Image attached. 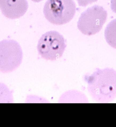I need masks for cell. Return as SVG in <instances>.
<instances>
[{
	"label": "cell",
	"instance_id": "cell-1",
	"mask_svg": "<svg viewBox=\"0 0 116 127\" xmlns=\"http://www.w3.org/2000/svg\"><path fill=\"white\" fill-rule=\"evenodd\" d=\"M86 79L88 91L94 100L100 103H108L116 98V71L115 69L96 68Z\"/></svg>",
	"mask_w": 116,
	"mask_h": 127
},
{
	"label": "cell",
	"instance_id": "cell-2",
	"mask_svg": "<svg viewBox=\"0 0 116 127\" xmlns=\"http://www.w3.org/2000/svg\"><path fill=\"white\" fill-rule=\"evenodd\" d=\"M76 5L74 0H48L43 12L49 22L56 25L69 23L76 13Z\"/></svg>",
	"mask_w": 116,
	"mask_h": 127
},
{
	"label": "cell",
	"instance_id": "cell-3",
	"mask_svg": "<svg viewBox=\"0 0 116 127\" xmlns=\"http://www.w3.org/2000/svg\"><path fill=\"white\" fill-rule=\"evenodd\" d=\"M66 47L63 35L58 32L51 31L41 36L38 42L37 49L42 58L55 61L62 57Z\"/></svg>",
	"mask_w": 116,
	"mask_h": 127
},
{
	"label": "cell",
	"instance_id": "cell-4",
	"mask_svg": "<svg viewBox=\"0 0 116 127\" xmlns=\"http://www.w3.org/2000/svg\"><path fill=\"white\" fill-rule=\"evenodd\" d=\"M23 52L16 41L4 40L0 42V72L11 73L22 64Z\"/></svg>",
	"mask_w": 116,
	"mask_h": 127
},
{
	"label": "cell",
	"instance_id": "cell-5",
	"mask_svg": "<svg viewBox=\"0 0 116 127\" xmlns=\"http://www.w3.org/2000/svg\"><path fill=\"white\" fill-rule=\"evenodd\" d=\"M107 18L106 10L102 6L94 5L81 14L77 22L78 28L84 35H94L102 28Z\"/></svg>",
	"mask_w": 116,
	"mask_h": 127
},
{
	"label": "cell",
	"instance_id": "cell-6",
	"mask_svg": "<svg viewBox=\"0 0 116 127\" xmlns=\"http://www.w3.org/2000/svg\"><path fill=\"white\" fill-rule=\"evenodd\" d=\"M27 0H0V9L4 16L18 19L26 13L28 8Z\"/></svg>",
	"mask_w": 116,
	"mask_h": 127
},
{
	"label": "cell",
	"instance_id": "cell-7",
	"mask_svg": "<svg viewBox=\"0 0 116 127\" xmlns=\"http://www.w3.org/2000/svg\"><path fill=\"white\" fill-rule=\"evenodd\" d=\"M104 34L107 42L112 48L116 49V19L107 25Z\"/></svg>",
	"mask_w": 116,
	"mask_h": 127
},
{
	"label": "cell",
	"instance_id": "cell-8",
	"mask_svg": "<svg viewBox=\"0 0 116 127\" xmlns=\"http://www.w3.org/2000/svg\"><path fill=\"white\" fill-rule=\"evenodd\" d=\"M13 93L4 83L0 82V103H13Z\"/></svg>",
	"mask_w": 116,
	"mask_h": 127
},
{
	"label": "cell",
	"instance_id": "cell-9",
	"mask_svg": "<svg viewBox=\"0 0 116 127\" xmlns=\"http://www.w3.org/2000/svg\"><path fill=\"white\" fill-rule=\"evenodd\" d=\"M97 0H77L79 5L82 7H85Z\"/></svg>",
	"mask_w": 116,
	"mask_h": 127
},
{
	"label": "cell",
	"instance_id": "cell-10",
	"mask_svg": "<svg viewBox=\"0 0 116 127\" xmlns=\"http://www.w3.org/2000/svg\"><path fill=\"white\" fill-rule=\"evenodd\" d=\"M111 8L112 11L116 13V0H111Z\"/></svg>",
	"mask_w": 116,
	"mask_h": 127
},
{
	"label": "cell",
	"instance_id": "cell-11",
	"mask_svg": "<svg viewBox=\"0 0 116 127\" xmlns=\"http://www.w3.org/2000/svg\"><path fill=\"white\" fill-rule=\"evenodd\" d=\"M31 0L34 2H39L43 0Z\"/></svg>",
	"mask_w": 116,
	"mask_h": 127
}]
</instances>
